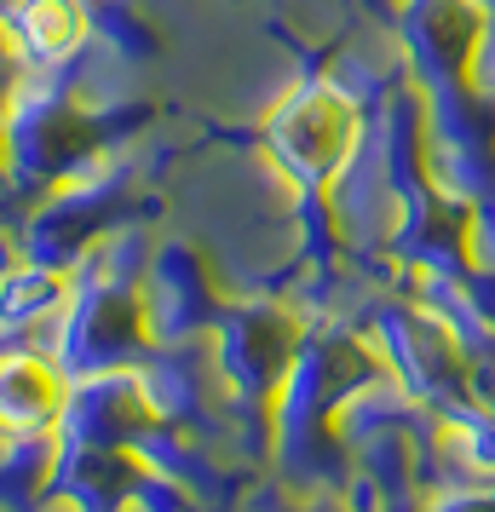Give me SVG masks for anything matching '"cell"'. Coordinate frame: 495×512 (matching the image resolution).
Masks as SVG:
<instances>
[{
  "label": "cell",
  "instance_id": "2",
  "mask_svg": "<svg viewBox=\"0 0 495 512\" xmlns=\"http://www.w3.org/2000/svg\"><path fill=\"white\" fill-rule=\"evenodd\" d=\"M144 305L133 294H121L116 282H93L81 300L58 317V357L75 374H104L133 363V346L144 334Z\"/></svg>",
  "mask_w": 495,
  "mask_h": 512
},
{
  "label": "cell",
  "instance_id": "6",
  "mask_svg": "<svg viewBox=\"0 0 495 512\" xmlns=\"http://www.w3.org/2000/svg\"><path fill=\"white\" fill-rule=\"evenodd\" d=\"M12 6H18V0H0V24H6V18H12Z\"/></svg>",
  "mask_w": 495,
  "mask_h": 512
},
{
  "label": "cell",
  "instance_id": "7",
  "mask_svg": "<svg viewBox=\"0 0 495 512\" xmlns=\"http://www.w3.org/2000/svg\"><path fill=\"white\" fill-rule=\"evenodd\" d=\"M484 6H495V0H484Z\"/></svg>",
  "mask_w": 495,
  "mask_h": 512
},
{
  "label": "cell",
  "instance_id": "1",
  "mask_svg": "<svg viewBox=\"0 0 495 512\" xmlns=\"http://www.w3.org/2000/svg\"><path fill=\"white\" fill-rule=\"evenodd\" d=\"M271 162L283 167L288 179L323 190L334 185V173L352 162L357 150V104L329 81H311L300 93H288L277 104V116L265 127Z\"/></svg>",
  "mask_w": 495,
  "mask_h": 512
},
{
  "label": "cell",
  "instance_id": "3",
  "mask_svg": "<svg viewBox=\"0 0 495 512\" xmlns=\"http://www.w3.org/2000/svg\"><path fill=\"white\" fill-rule=\"evenodd\" d=\"M288 363H294V328L277 311H236L219 323V369L242 392H271Z\"/></svg>",
  "mask_w": 495,
  "mask_h": 512
},
{
  "label": "cell",
  "instance_id": "5",
  "mask_svg": "<svg viewBox=\"0 0 495 512\" xmlns=\"http://www.w3.org/2000/svg\"><path fill=\"white\" fill-rule=\"evenodd\" d=\"M6 29H12V47L24 52L29 64L52 70L87 41V6L81 0H18Z\"/></svg>",
  "mask_w": 495,
  "mask_h": 512
},
{
  "label": "cell",
  "instance_id": "4",
  "mask_svg": "<svg viewBox=\"0 0 495 512\" xmlns=\"http://www.w3.org/2000/svg\"><path fill=\"white\" fill-rule=\"evenodd\" d=\"M64 420V397H58V374L41 357H0V432L12 438H35L41 426Z\"/></svg>",
  "mask_w": 495,
  "mask_h": 512
}]
</instances>
